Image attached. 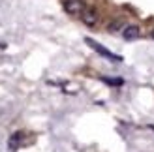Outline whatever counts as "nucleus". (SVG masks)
Wrapping results in <instances>:
<instances>
[{"label": "nucleus", "mask_w": 154, "mask_h": 152, "mask_svg": "<svg viewBox=\"0 0 154 152\" xmlns=\"http://www.w3.org/2000/svg\"><path fill=\"white\" fill-rule=\"evenodd\" d=\"M85 41H87V43H88V45H90V47L94 49L96 53H100V55H102V56H105V58H109L111 62H122V56H119V55H115V53H111V51H107V49L103 47V45H100L98 41H94V40H90V38H87V40H85Z\"/></svg>", "instance_id": "1"}, {"label": "nucleus", "mask_w": 154, "mask_h": 152, "mask_svg": "<svg viewBox=\"0 0 154 152\" xmlns=\"http://www.w3.org/2000/svg\"><path fill=\"white\" fill-rule=\"evenodd\" d=\"M64 10L70 15H81L85 8L81 4V0H66V2H64Z\"/></svg>", "instance_id": "2"}, {"label": "nucleus", "mask_w": 154, "mask_h": 152, "mask_svg": "<svg viewBox=\"0 0 154 152\" xmlns=\"http://www.w3.org/2000/svg\"><path fill=\"white\" fill-rule=\"evenodd\" d=\"M81 19L87 26H94L96 21H98V13H96V10H92V8H85L83 13H81Z\"/></svg>", "instance_id": "3"}, {"label": "nucleus", "mask_w": 154, "mask_h": 152, "mask_svg": "<svg viewBox=\"0 0 154 152\" xmlns=\"http://www.w3.org/2000/svg\"><path fill=\"white\" fill-rule=\"evenodd\" d=\"M141 36V30L139 26H126L124 28V40H137V38Z\"/></svg>", "instance_id": "4"}, {"label": "nucleus", "mask_w": 154, "mask_h": 152, "mask_svg": "<svg viewBox=\"0 0 154 152\" xmlns=\"http://www.w3.org/2000/svg\"><path fill=\"white\" fill-rule=\"evenodd\" d=\"M21 141H23V133L21 132H17V133H13L11 137H10V141H8V147H10V150H17L19 148V145H21Z\"/></svg>", "instance_id": "5"}, {"label": "nucleus", "mask_w": 154, "mask_h": 152, "mask_svg": "<svg viewBox=\"0 0 154 152\" xmlns=\"http://www.w3.org/2000/svg\"><path fill=\"white\" fill-rule=\"evenodd\" d=\"M152 38H154V30H152Z\"/></svg>", "instance_id": "6"}]
</instances>
